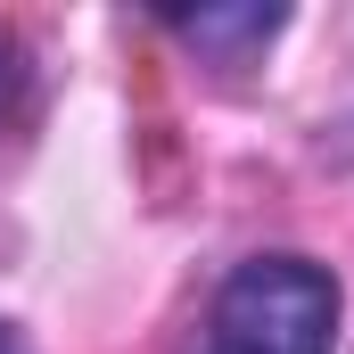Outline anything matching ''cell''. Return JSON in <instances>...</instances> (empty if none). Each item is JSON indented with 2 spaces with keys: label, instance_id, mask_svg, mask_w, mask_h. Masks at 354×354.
Returning a JSON list of instances; mask_svg holds the SVG:
<instances>
[{
  "label": "cell",
  "instance_id": "cell-1",
  "mask_svg": "<svg viewBox=\"0 0 354 354\" xmlns=\"http://www.w3.org/2000/svg\"><path fill=\"white\" fill-rule=\"evenodd\" d=\"M198 354H338V280L313 256H248L223 272Z\"/></svg>",
  "mask_w": 354,
  "mask_h": 354
},
{
  "label": "cell",
  "instance_id": "cell-2",
  "mask_svg": "<svg viewBox=\"0 0 354 354\" xmlns=\"http://www.w3.org/2000/svg\"><path fill=\"white\" fill-rule=\"evenodd\" d=\"M174 33L198 50H223V66H239V50H264L280 33V8H198V17H174Z\"/></svg>",
  "mask_w": 354,
  "mask_h": 354
},
{
  "label": "cell",
  "instance_id": "cell-3",
  "mask_svg": "<svg viewBox=\"0 0 354 354\" xmlns=\"http://www.w3.org/2000/svg\"><path fill=\"white\" fill-rule=\"evenodd\" d=\"M0 354H33V346H25V330H17V322H0Z\"/></svg>",
  "mask_w": 354,
  "mask_h": 354
}]
</instances>
